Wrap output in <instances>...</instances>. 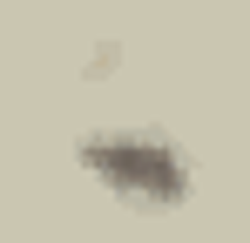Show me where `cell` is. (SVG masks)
<instances>
[{
  "label": "cell",
  "mask_w": 250,
  "mask_h": 243,
  "mask_svg": "<svg viewBox=\"0 0 250 243\" xmlns=\"http://www.w3.org/2000/svg\"><path fill=\"white\" fill-rule=\"evenodd\" d=\"M75 162L88 182H102L108 196L135 202V209H176L189 196V162L156 128H88L75 142Z\"/></svg>",
  "instance_id": "obj_1"
}]
</instances>
